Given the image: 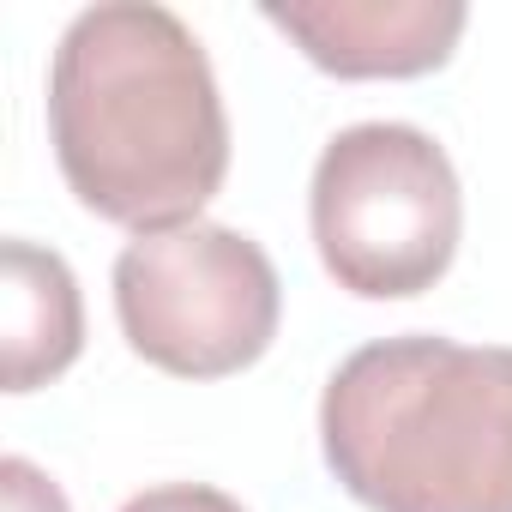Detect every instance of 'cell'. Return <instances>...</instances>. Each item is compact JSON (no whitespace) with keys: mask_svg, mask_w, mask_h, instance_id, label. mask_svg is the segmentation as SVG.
<instances>
[{"mask_svg":"<svg viewBox=\"0 0 512 512\" xmlns=\"http://www.w3.org/2000/svg\"><path fill=\"white\" fill-rule=\"evenodd\" d=\"M121 512H241V500H229L223 488H205V482H163V488L133 494Z\"/></svg>","mask_w":512,"mask_h":512,"instance_id":"cell-8","label":"cell"},{"mask_svg":"<svg viewBox=\"0 0 512 512\" xmlns=\"http://www.w3.org/2000/svg\"><path fill=\"white\" fill-rule=\"evenodd\" d=\"M278 266L229 223H181L133 235L115 260V314L127 344L181 380L253 368L278 338Z\"/></svg>","mask_w":512,"mask_h":512,"instance_id":"cell-4","label":"cell"},{"mask_svg":"<svg viewBox=\"0 0 512 512\" xmlns=\"http://www.w3.org/2000/svg\"><path fill=\"white\" fill-rule=\"evenodd\" d=\"M266 25L284 31L320 73L416 79L452 61L464 7L458 0H290V7L272 0Z\"/></svg>","mask_w":512,"mask_h":512,"instance_id":"cell-5","label":"cell"},{"mask_svg":"<svg viewBox=\"0 0 512 512\" xmlns=\"http://www.w3.org/2000/svg\"><path fill=\"white\" fill-rule=\"evenodd\" d=\"M0 494H7V512H67V494L31 458H0Z\"/></svg>","mask_w":512,"mask_h":512,"instance_id":"cell-7","label":"cell"},{"mask_svg":"<svg viewBox=\"0 0 512 512\" xmlns=\"http://www.w3.org/2000/svg\"><path fill=\"white\" fill-rule=\"evenodd\" d=\"M320 452L368 512H512V350L362 344L326 380Z\"/></svg>","mask_w":512,"mask_h":512,"instance_id":"cell-2","label":"cell"},{"mask_svg":"<svg viewBox=\"0 0 512 512\" xmlns=\"http://www.w3.org/2000/svg\"><path fill=\"white\" fill-rule=\"evenodd\" d=\"M0 302H7V320H0V374H7V392H31L55 374H67L85 350V302H79V278L61 260L55 247L37 241H7L0 247Z\"/></svg>","mask_w":512,"mask_h":512,"instance_id":"cell-6","label":"cell"},{"mask_svg":"<svg viewBox=\"0 0 512 512\" xmlns=\"http://www.w3.org/2000/svg\"><path fill=\"white\" fill-rule=\"evenodd\" d=\"M308 217L338 290L404 302L446 278L464 235V193L452 157L422 127L356 121L320 151Z\"/></svg>","mask_w":512,"mask_h":512,"instance_id":"cell-3","label":"cell"},{"mask_svg":"<svg viewBox=\"0 0 512 512\" xmlns=\"http://www.w3.org/2000/svg\"><path fill=\"white\" fill-rule=\"evenodd\" d=\"M49 145L85 211L139 235L199 223L229 175V115L199 37L157 0L85 7L55 43Z\"/></svg>","mask_w":512,"mask_h":512,"instance_id":"cell-1","label":"cell"}]
</instances>
